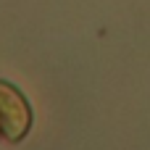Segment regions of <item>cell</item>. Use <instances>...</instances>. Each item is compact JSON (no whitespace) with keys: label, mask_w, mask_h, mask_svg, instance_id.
Returning a JSON list of instances; mask_svg holds the SVG:
<instances>
[{"label":"cell","mask_w":150,"mask_h":150,"mask_svg":"<svg viewBox=\"0 0 150 150\" xmlns=\"http://www.w3.org/2000/svg\"><path fill=\"white\" fill-rule=\"evenodd\" d=\"M0 124L11 140L24 137V132L29 129V105L8 82H0Z\"/></svg>","instance_id":"1"}]
</instances>
